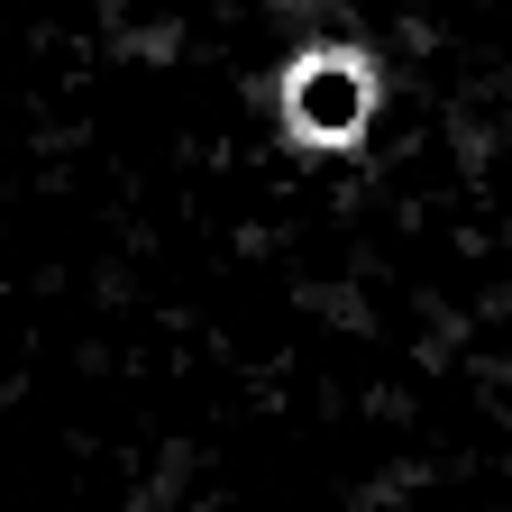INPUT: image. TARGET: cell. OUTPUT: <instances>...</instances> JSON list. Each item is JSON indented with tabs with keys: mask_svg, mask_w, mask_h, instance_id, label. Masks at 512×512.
I'll use <instances>...</instances> for the list:
<instances>
[{
	"mask_svg": "<svg viewBox=\"0 0 512 512\" xmlns=\"http://www.w3.org/2000/svg\"><path fill=\"white\" fill-rule=\"evenodd\" d=\"M284 138L311 147V156H339L366 138V119H375V64L348 55V46H311L284 64Z\"/></svg>",
	"mask_w": 512,
	"mask_h": 512,
	"instance_id": "obj_1",
	"label": "cell"
}]
</instances>
